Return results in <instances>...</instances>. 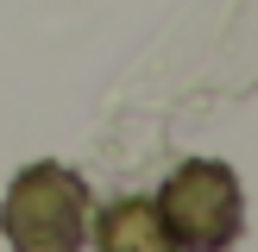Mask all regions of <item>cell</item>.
<instances>
[{"label":"cell","mask_w":258,"mask_h":252,"mask_svg":"<svg viewBox=\"0 0 258 252\" xmlns=\"http://www.w3.org/2000/svg\"><path fill=\"white\" fill-rule=\"evenodd\" d=\"M164 221V239L183 252H214L239 239V176L214 158H189L183 170H170L164 196L151 202Z\"/></svg>","instance_id":"obj_2"},{"label":"cell","mask_w":258,"mask_h":252,"mask_svg":"<svg viewBox=\"0 0 258 252\" xmlns=\"http://www.w3.org/2000/svg\"><path fill=\"white\" fill-rule=\"evenodd\" d=\"M95 246L101 252H170V239H164V221L145 196H126L95 221Z\"/></svg>","instance_id":"obj_3"},{"label":"cell","mask_w":258,"mask_h":252,"mask_svg":"<svg viewBox=\"0 0 258 252\" xmlns=\"http://www.w3.org/2000/svg\"><path fill=\"white\" fill-rule=\"evenodd\" d=\"M0 233L25 252H70L88 239V189L63 164H32L0 202Z\"/></svg>","instance_id":"obj_1"}]
</instances>
